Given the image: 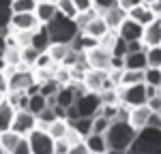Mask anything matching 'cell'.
<instances>
[{
    "mask_svg": "<svg viewBox=\"0 0 161 154\" xmlns=\"http://www.w3.org/2000/svg\"><path fill=\"white\" fill-rule=\"evenodd\" d=\"M137 135V128L131 126V122H120L114 120L110 124V128L105 131V141H108V150H123L127 152L129 146L133 143Z\"/></svg>",
    "mask_w": 161,
    "mask_h": 154,
    "instance_id": "obj_1",
    "label": "cell"
},
{
    "mask_svg": "<svg viewBox=\"0 0 161 154\" xmlns=\"http://www.w3.org/2000/svg\"><path fill=\"white\" fill-rule=\"evenodd\" d=\"M127 154H161V128H140Z\"/></svg>",
    "mask_w": 161,
    "mask_h": 154,
    "instance_id": "obj_2",
    "label": "cell"
},
{
    "mask_svg": "<svg viewBox=\"0 0 161 154\" xmlns=\"http://www.w3.org/2000/svg\"><path fill=\"white\" fill-rule=\"evenodd\" d=\"M45 26H47V32H50L52 43H67V45H71L73 38L80 34V28H77V24H75V19L62 15L60 11L56 13V17Z\"/></svg>",
    "mask_w": 161,
    "mask_h": 154,
    "instance_id": "obj_3",
    "label": "cell"
},
{
    "mask_svg": "<svg viewBox=\"0 0 161 154\" xmlns=\"http://www.w3.org/2000/svg\"><path fill=\"white\" fill-rule=\"evenodd\" d=\"M101 105H103V101H101V94L99 92H84V94H80V99L75 101V107L80 109V116L82 118H95L97 116V111L101 109Z\"/></svg>",
    "mask_w": 161,
    "mask_h": 154,
    "instance_id": "obj_4",
    "label": "cell"
},
{
    "mask_svg": "<svg viewBox=\"0 0 161 154\" xmlns=\"http://www.w3.org/2000/svg\"><path fill=\"white\" fill-rule=\"evenodd\" d=\"M28 141H30V148H32V154H54V143L56 139L52 137L47 131H32L28 135Z\"/></svg>",
    "mask_w": 161,
    "mask_h": 154,
    "instance_id": "obj_5",
    "label": "cell"
},
{
    "mask_svg": "<svg viewBox=\"0 0 161 154\" xmlns=\"http://www.w3.org/2000/svg\"><path fill=\"white\" fill-rule=\"evenodd\" d=\"M120 101L129 107H140L148 103V94H146V84H136V86H125L123 92L118 94Z\"/></svg>",
    "mask_w": 161,
    "mask_h": 154,
    "instance_id": "obj_6",
    "label": "cell"
},
{
    "mask_svg": "<svg viewBox=\"0 0 161 154\" xmlns=\"http://www.w3.org/2000/svg\"><path fill=\"white\" fill-rule=\"evenodd\" d=\"M35 124H37V116H32L28 109H19L15 111V120H13L11 131H15L17 135H30L35 131Z\"/></svg>",
    "mask_w": 161,
    "mask_h": 154,
    "instance_id": "obj_7",
    "label": "cell"
},
{
    "mask_svg": "<svg viewBox=\"0 0 161 154\" xmlns=\"http://www.w3.org/2000/svg\"><path fill=\"white\" fill-rule=\"evenodd\" d=\"M118 37H123L125 41H142L144 37V26L131 19V17H125L120 28H118Z\"/></svg>",
    "mask_w": 161,
    "mask_h": 154,
    "instance_id": "obj_8",
    "label": "cell"
},
{
    "mask_svg": "<svg viewBox=\"0 0 161 154\" xmlns=\"http://www.w3.org/2000/svg\"><path fill=\"white\" fill-rule=\"evenodd\" d=\"M84 81H86V88L90 90V92H101V90L112 88V79H108V71H97V69H92V71L84 77Z\"/></svg>",
    "mask_w": 161,
    "mask_h": 154,
    "instance_id": "obj_9",
    "label": "cell"
},
{
    "mask_svg": "<svg viewBox=\"0 0 161 154\" xmlns=\"http://www.w3.org/2000/svg\"><path fill=\"white\" fill-rule=\"evenodd\" d=\"M88 64L97 71H110L112 69V54L103 47H95L88 51Z\"/></svg>",
    "mask_w": 161,
    "mask_h": 154,
    "instance_id": "obj_10",
    "label": "cell"
},
{
    "mask_svg": "<svg viewBox=\"0 0 161 154\" xmlns=\"http://www.w3.org/2000/svg\"><path fill=\"white\" fill-rule=\"evenodd\" d=\"M127 17L140 22L142 26H148L157 19V13L153 11V7H148V4H137V7H131V9L127 11Z\"/></svg>",
    "mask_w": 161,
    "mask_h": 154,
    "instance_id": "obj_11",
    "label": "cell"
},
{
    "mask_svg": "<svg viewBox=\"0 0 161 154\" xmlns=\"http://www.w3.org/2000/svg\"><path fill=\"white\" fill-rule=\"evenodd\" d=\"M11 26L19 32H28V30H37L39 19L35 13H15L11 19Z\"/></svg>",
    "mask_w": 161,
    "mask_h": 154,
    "instance_id": "obj_12",
    "label": "cell"
},
{
    "mask_svg": "<svg viewBox=\"0 0 161 154\" xmlns=\"http://www.w3.org/2000/svg\"><path fill=\"white\" fill-rule=\"evenodd\" d=\"M39 54H45L50 51L52 47V38H50V32H47V26H39L37 30L32 32V43H30Z\"/></svg>",
    "mask_w": 161,
    "mask_h": 154,
    "instance_id": "obj_13",
    "label": "cell"
},
{
    "mask_svg": "<svg viewBox=\"0 0 161 154\" xmlns=\"http://www.w3.org/2000/svg\"><path fill=\"white\" fill-rule=\"evenodd\" d=\"M142 41H144L146 47H157V45H161V19L159 17L153 24L144 26V37H142Z\"/></svg>",
    "mask_w": 161,
    "mask_h": 154,
    "instance_id": "obj_14",
    "label": "cell"
},
{
    "mask_svg": "<svg viewBox=\"0 0 161 154\" xmlns=\"http://www.w3.org/2000/svg\"><path fill=\"white\" fill-rule=\"evenodd\" d=\"M32 86V75L26 73V71H15L9 77V90L11 92H24Z\"/></svg>",
    "mask_w": 161,
    "mask_h": 154,
    "instance_id": "obj_15",
    "label": "cell"
},
{
    "mask_svg": "<svg viewBox=\"0 0 161 154\" xmlns=\"http://www.w3.org/2000/svg\"><path fill=\"white\" fill-rule=\"evenodd\" d=\"M150 107L148 105H140V107H131V111H129V122H131V126H136L137 131L140 128H144L148 124V118H150Z\"/></svg>",
    "mask_w": 161,
    "mask_h": 154,
    "instance_id": "obj_16",
    "label": "cell"
},
{
    "mask_svg": "<svg viewBox=\"0 0 161 154\" xmlns=\"http://www.w3.org/2000/svg\"><path fill=\"white\" fill-rule=\"evenodd\" d=\"M125 69H127V71H146V69H148L146 49L136 51V54H127V56H125Z\"/></svg>",
    "mask_w": 161,
    "mask_h": 154,
    "instance_id": "obj_17",
    "label": "cell"
},
{
    "mask_svg": "<svg viewBox=\"0 0 161 154\" xmlns=\"http://www.w3.org/2000/svg\"><path fill=\"white\" fill-rule=\"evenodd\" d=\"M13 120H15V107L9 101L2 99V103H0V133L11 131Z\"/></svg>",
    "mask_w": 161,
    "mask_h": 154,
    "instance_id": "obj_18",
    "label": "cell"
},
{
    "mask_svg": "<svg viewBox=\"0 0 161 154\" xmlns=\"http://www.w3.org/2000/svg\"><path fill=\"white\" fill-rule=\"evenodd\" d=\"M125 17H127V13H125V9L118 4V2H116L112 9L103 11V19H105V24L110 26V28H120Z\"/></svg>",
    "mask_w": 161,
    "mask_h": 154,
    "instance_id": "obj_19",
    "label": "cell"
},
{
    "mask_svg": "<svg viewBox=\"0 0 161 154\" xmlns=\"http://www.w3.org/2000/svg\"><path fill=\"white\" fill-rule=\"evenodd\" d=\"M56 13H58V7L52 4V2H39L37 9H35V15H37V19L41 24H50L56 17Z\"/></svg>",
    "mask_w": 161,
    "mask_h": 154,
    "instance_id": "obj_20",
    "label": "cell"
},
{
    "mask_svg": "<svg viewBox=\"0 0 161 154\" xmlns=\"http://www.w3.org/2000/svg\"><path fill=\"white\" fill-rule=\"evenodd\" d=\"M108 32H110V26L105 24L103 17H92V22L86 26V34H90L95 38H103Z\"/></svg>",
    "mask_w": 161,
    "mask_h": 154,
    "instance_id": "obj_21",
    "label": "cell"
},
{
    "mask_svg": "<svg viewBox=\"0 0 161 154\" xmlns=\"http://www.w3.org/2000/svg\"><path fill=\"white\" fill-rule=\"evenodd\" d=\"M86 146L92 154H105L108 152V141H105V135H88L86 137Z\"/></svg>",
    "mask_w": 161,
    "mask_h": 154,
    "instance_id": "obj_22",
    "label": "cell"
},
{
    "mask_svg": "<svg viewBox=\"0 0 161 154\" xmlns=\"http://www.w3.org/2000/svg\"><path fill=\"white\" fill-rule=\"evenodd\" d=\"M13 15V0H0V30L11 26Z\"/></svg>",
    "mask_w": 161,
    "mask_h": 154,
    "instance_id": "obj_23",
    "label": "cell"
},
{
    "mask_svg": "<svg viewBox=\"0 0 161 154\" xmlns=\"http://www.w3.org/2000/svg\"><path fill=\"white\" fill-rule=\"evenodd\" d=\"M28 96H30V101H28V111L32 116H39L47 107V96H43L41 92H39V94H28Z\"/></svg>",
    "mask_w": 161,
    "mask_h": 154,
    "instance_id": "obj_24",
    "label": "cell"
},
{
    "mask_svg": "<svg viewBox=\"0 0 161 154\" xmlns=\"http://www.w3.org/2000/svg\"><path fill=\"white\" fill-rule=\"evenodd\" d=\"M75 90L73 88H60L58 94H56V105H60L64 109H69L71 105H75Z\"/></svg>",
    "mask_w": 161,
    "mask_h": 154,
    "instance_id": "obj_25",
    "label": "cell"
},
{
    "mask_svg": "<svg viewBox=\"0 0 161 154\" xmlns=\"http://www.w3.org/2000/svg\"><path fill=\"white\" fill-rule=\"evenodd\" d=\"M123 86H136V84H146V71H123Z\"/></svg>",
    "mask_w": 161,
    "mask_h": 154,
    "instance_id": "obj_26",
    "label": "cell"
},
{
    "mask_svg": "<svg viewBox=\"0 0 161 154\" xmlns=\"http://www.w3.org/2000/svg\"><path fill=\"white\" fill-rule=\"evenodd\" d=\"M22 135H17L15 131H7V133H0V146L7 150V152H13V148L19 143Z\"/></svg>",
    "mask_w": 161,
    "mask_h": 154,
    "instance_id": "obj_27",
    "label": "cell"
},
{
    "mask_svg": "<svg viewBox=\"0 0 161 154\" xmlns=\"http://www.w3.org/2000/svg\"><path fill=\"white\" fill-rule=\"evenodd\" d=\"M56 7H58V11H60L62 15H67V17H71V19H75V17L80 15V9H77V4H75L73 0H58Z\"/></svg>",
    "mask_w": 161,
    "mask_h": 154,
    "instance_id": "obj_28",
    "label": "cell"
},
{
    "mask_svg": "<svg viewBox=\"0 0 161 154\" xmlns=\"http://www.w3.org/2000/svg\"><path fill=\"white\" fill-rule=\"evenodd\" d=\"M69 51H71V47L67 45V43H52V47H50V54L52 56V60H62L64 62V58L69 56Z\"/></svg>",
    "mask_w": 161,
    "mask_h": 154,
    "instance_id": "obj_29",
    "label": "cell"
},
{
    "mask_svg": "<svg viewBox=\"0 0 161 154\" xmlns=\"http://www.w3.org/2000/svg\"><path fill=\"white\" fill-rule=\"evenodd\" d=\"M92 122H95V118H80L71 126H73L82 137H88V135H92Z\"/></svg>",
    "mask_w": 161,
    "mask_h": 154,
    "instance_id": "obj_30",
    "label": "cell"
},
{
    "mask_svg": "<svg viewBox=\"0 0 161 154\" xmlns=\"http://www.w3.org/2000/svg\"><path fill=\"white\" fill-rule=\"evenodd\" d=\"M39 0H13V13H35Z\"/></svg>",
    "mask_w": 161,
    "mask_h": 154,
    "instance_id": "obj_31",
    "label": "cell"
},
{
    "mask_svg": "<svg viewBox=\"0 0 161 154\" xmlns=\"http://www.w3.org/2000/svg\"><path fill=\"white\" fill-rule=\"evenodd\" d=\"M67 122L64 120H56V122H52L50 124V128H47V133H50L54 139H64L67 137Z\"/></svg>",
    "mask_w": 161,
    "mask_h": 154,
    "instance_id": "obj_32",
    "label": "cell"
},
{
    "mask_svg": "<svg viewBox=\"0 0 161 154\" xmlns=\"http://www.w3.org/2000/svg\"><path fill=\"white\" fill-rule=\"evenodd\" d=\"M146 58H148V66H153V69H161V45H157V47H148V49H146Z\"/></svg>",
    "mask_w": 161,
    "mask_h": 154,
    "instance_id": "obj_33",
    "label": "cell"
},
{
    "mask_svg": "<svg viewBox=\"0 0 161 154\" xmlns=\"http://www.w3.org/2000/svg\"><path fill=\"white\" fill-rule=\"evenodd\" d=\"M112 56H118V58H125L127 54H129V49H127V41H125L123 37L114 38V43H112V49H110Z\"/></svg>",
    "mask_w": 161,
    "mask_h": 154,
    "instance_id": "obj_34",
    "label": "cell"
},
{
    "mask_svg": "<svg viewBox=\"0 0 161 154\" xmlns=\"http://www.w3.org/2000/svg\"><path fill=\"white\" fill-rule=\"evenodd\" d=\"M146 84L161 90V69H153V66L146 69Z\"/></svg>",
    "mask_w": 161,
    "mask_h": 154,
    "instance_id": "obj_35",
    "label": "cell"
},
{
    "mask_svg": "<svg viewBox=\"0 0 161 154\" xmlns=\"http://www.w3.org/2000/svg\"><path fill=\"white\" fill-rule=\"evenodd\" d=\"M110 120L108 118H103V116H99V118H95V122H92V133L95 135H105V131L110 128Z\"/></svg>",
    "mask_w": 161,
    "mask_h": 154,
    "instance_id": "obj_36",
    "label": "cell"
},
{
    "mask_svg": "<svg viewBox=\"0 0 161 154\" xmlns=\"http://www.w3.org/2000/svg\"><path fill=\"white\" fill-rule=\"evenodd\" d=\"M39 56H41V54H39V51L35 49L32 45H28V47L22 51V60H24V62H28V64H37Z\"/></svg>",
    "mask_w": 161,
    "mask_h": 154,
    "instance_id": "obj_37",
    "label": "cell"
},
{
    "mask_svg": "<svg viewBox=\"0 0 161 154\" xmlns=\"http://www.w3.org/2000/svg\"><path fill=\"white\" fill-rule=\"evenodd\" d=\"M92 17H95V15H92V11L80 13V15L75 17V24H77V28H80V30H86V26L92 22Z\"/></svg>",
    "mask_w": 161,
    "mask_h": 154,
    "instance_id": "obj_38",
    "label": "cell"
},
{
    "mask_svg": "<svg viewBox=\"0 0 161 154\" xmlns=\"http://www.w3.org/2000/svg\"><path fill=\"white\" fill-rule=\"evenodd\" d=\"M11 154H32V148H30V141L22 137V139H19V143H17V146L13 148V152H11Z\"/></svg>",
    "mask_w": 161,
    "mask_h": 154,
    "instance_id": "obj_39",
    "label": "cell"
},
{
    "mask_svg": "<svg viewBox=\"0 0 161 154\" xmlns=\"http://www.w3.org/2000/svg\"><path fill=\"white\" fill-rule=\"evenodd\" d=\"M82 47H84V49H95V47H99V38H95V37H90V34H86V32H84V34H82Z\"/></svg>",
    "mask_w": 161,
    "mask_h": 154,
    "instance_id": "obj_40",
    "label": "cell"
},
{
    "mask_svg": "<svg viewBox=\"0 0 161 154\" xmlns=\"http://www.w3.org/2000/svg\"><path fill=\"white\" fill-rule=\"evenodd\" d=\"M58 84H56V81H45V84H43V86H41V94H43V96H50V94H58Z\"/></svg>",
    "mask_w": 161,
    "mask_h": 154,
    "instance_id": "obj_41",
    "label": "cell"
},
{
    "mask_svg": "<svg viewBox=\"0 0 161 154\" xmlns=\"http://www.w3.org/2000/svg\"><path fill=\"white\" fill-rule=\"evenodd\" d=\"M69 143H67V139H56V143H54V154H69Z\"/></svg>",
    "mask_w": 161,
    "mask_h": 154,
    "instance_id": "obj_42",
    "label": "cell"
},
{
    "mask_svg": "<svg viewBox=\"0 0 161 154\" xmlns=\"http://www.w3.org/2000/svg\"><path fill=\"white\" fill-rule=\"evenodd\" d=\"M116 92L114 90H103V94H101V101H103V105H116Z\"/></svg>",
    "mask_w": 161,
    "mask_h": 154,
    "instance_id": "obj_43",
    "label": "cell"
},
{
    "mask_svg": "<svg viewBox=\"0 0 161 154\" xmlns=\"http://www.w3.org/2000/svg\"><path fill=\"white\" fill-rule=\"evenodd\" d=\"M69 154H90V150H88V146H86V141L82 143H75V146H71L69 148Z\"/></svg>",
    "mask_w": 161,
    "mask_h": 154,
    "instance_id": "obj_44",
    "label": "cell"
},
{
    "mask_svg": "<svg viewBox=\"0 0 161 154\" xmlns=\"http://www.w3.org/2000/svg\"><path fill=\"white\" fill-rule=\"evenodd\" d=\"M146 105L150 107V111H159V114H161V92H159V94H155L153 99H148Z\"/></svg>",
    "mask_w": 161,
    "mask_h": 154,
    "instance_id": "obj_45",
    "label": "cell"
},
{
    "mask_svg": "<svg viewBox=\"0 0 161 154\" xmlns=\"http://www.w3.org/2000/svg\"><path fill=\"white\" fill-rule=\"evenodd\" d=\"M80 137H82V135H80V133H77L75 128H69V131H67V137H64V139H67V143H69V146H75V143H80Z\"/></svg>",
    "mask_w": 161,
    "mask_h": 154,
    "instance_id": "obj_46",
    "label": "cell"
},
{
    "mask_svg": "<svg viewBox=\"0 0 161 154\" xmlns=\"http://www.w3.org/2000/svg\"><path fill=\"white\" fill-rule=\"evenodd\" d=\"M116 2H118V0H92V4H95L97 9H101V11H108V9H112Z\"/></svg>",
    "mask_w": 161,
    "mask_h": 154,
    "instance_id": "obj_47",
    "label": "cell"
},
{
    "mask_svg": "<svg viewBox=\"0 0 161 154\" xmlns=\"http://www.w3.org/2000/svg\"><path fill=\"white\" fill-rule=\"evenodd\" d=\"M116 116H118V107H116V105H103V118L112 120V118H116Z\"/></svg>",
    "mask_w": 161,
    "mask_h": 154,
    "instance_id": "obj_48",
    "label": "cell"
},
{
    "mask_svg": "<svg viewBox=\"0 0 161 154\" xmlns=\"http://www.w3.org/2000/svg\"><path fill=\"white\" fill-rule=\"evenodd\" d=\"M146 126H153V128H161V114L159 111H153L148 118V124Z\"/></svg>",
    "mask_w": 161,
    "mask_h": 154,
    "instance_id": "obj_49",
    "label": "cell"
},
{
    "mask_svg": "<svg viewBox=\"0 0 161 154\" xmlns=\"http://www.w3.org/2000/svg\"><path fill=\"white\" fill-rule=\"evenodd\" d=\"M67 118H69V120H71V124H73V122H77V120H80V118H82V116H80V109H77V107H75V105H71V107H69V109H67Z\"/></svg>",
    "mask_w": 161,
    "mask_h": 154,
    "instance_id": "obj_50",
    "label": "cell"
},
{
    "mask_svg": "<svg viewBox=\"0 0 161 154\" xmlns=\"http://www.w3.org/2000/svg\"><path fill=\"white\" fill-rule=\"evenodd\" d=\"M73 2L77 4L80 13H86V11H90V7H92V0H73Z\"/></svg>",
    "mask_w": 161,
    "mask_h": 154,
    "instance_id": "obj_51",
    "label": "cell"
},
{
    "mask_svg": "<svg viewBox=\"0 0 161 154\" xmlns=\"http://www.w3.org/2000/svg\"><path fill=\"white\" fill-rule=\"evenodd\" d=\"M50 62H52V56L47 54V51H45V54H41V56H39V60H37V66H39V69H45V66H47Z\"/></svg>",
    "mask_w": 161,
    "mask_h": 154,
    "instance_id": "obj_52",
    "label": "cell"
},
{
    "mask_svg": "<svg viewBox=\"0 0 161 154\" xmlns=\"http://www.w3.org/2000/svg\"><path fill=\"white\" fill-rule=\"evenodd\" d=\"M4 58H7V62H17V60H19V54H17V51L15 49H7L4 51Z\"/></svg>",
    "mask_w": 161,
    "mask_h": 154,
    "instance_id": "obj_53",
    "label": "cell"
},
{
    "mask_svg": "<svg viewBox=\"0 0 161 154\" xmlns=\"http://www.w3.org/2000/svg\"><path fill=\"white\" fill-rule=\"evenodd\" d=\"M112 69H118V71H125V58H118V56H112Z\"/></svg>",
    "mask_w": 161,
    "mask_h": 154,
    "instance_id": "obj_54",
    "label": "cell"
},
{
    "mask_svg": "<svg viewBox=\"0 0 161 154\" xmlns=\"http://www.w3.org/2000/svg\"><path fill=\"white\" fill-rule=\"evenodd\" d=\"M118 4L123 7V9H131V7H137V4H142V0H118Z\"/></svg>",
    "mask_w": 161,
    "mask_h": 154,
    "instance_id": "obj_55",
    "label": "cell"
},
{
    "mask_svg": "<svg viewBox=\"0 0 161 154\" xmlns=\"http://www.w3.org/2000/svg\"><path fill=\"white\" fill-rule=\"evenodd\" d=\"M52 109H54V114H56V118H58V120H64V118H67V109H64V107H60V105H54Z\"/></svg>",
    "mask_w": 161,
    "mask_h": 154,
    "instance_id": "obj_56",
    "label": "cell"
},
{
    "mask_svg": "<svg viewBox=\"0 0 161 154\" xmlns=\"http://www.w3.org/2000/svg\"><path fill=\"white\" fill-rule=\"evenodd\" d=\"M7 90H9V79H7L4 73L0 71V94H2V92H7Z\"/></svg>",
    "mask_w": 161,
    "mask_h": 154,
    "instance_id": "obj_57",
    "label": "cell"
},
{
    "mask_svg": "<svg viewBox=\"0 0 161 154\" xmlns=\"http://www.w3.org/2000/svg\"><path fill=\"white\" fill-rule=\"evenodd\" d=\"M153 11L157 13V15H161V0H157V2L153 4Z\"/></svg>",
    "mask_w": 161,
    "mask_h": 154,
    "instance_id": "obj_58",
    "label": "cell"
},
{
    "mask_svg": "<svg viewBox=\"0 0 161 154\" xmlns=\"http://www.w3.org/2000/svg\"><path fill=\"white\" fill-rule=\"evenodd\" d=\"M155 2H157V0H142V4H148V7H153Z\"/></svg>",
    "mask_w": 161,
    "mask_h": 154,
    "instance_id": "obj_59",
    "label": "cell"
},
{
    "mask_svg": "<svg viewBox=\"0 0 161 154\" xmlns=\"http://www.w3.org/2000/svg\"><path fill=\"white\" fill-rule=\"evenodd\" d=\"M108 154H127V152H123V150H108Z\"/></svg>",
    "mask_w": 161,
    "mask_h": 154,
    "instance_id": "obj_60",
    "label": "cell"
},
{
    "mask_svg": "<svg viewBox=\"0 0 161 154\" xmlns=\"http://www.w3.org/2000/svg\"><path fill=\"white\" fill-rule=\"evenodd\" d=\"M39 2H52V4H56L58 0H39Z\"/></svg>",
    "mask_w": 161,
    "mask_h": 154,
    "instance_id": "obj_61",
    "label": "cell"
},
{
    "mask_svg": "<svg viewBox=\"0 0 161 154\" xmlns=\"http://www.w3.org/2000/svg\"><path fill=\"white\" fill-rule=\"evenodd\" d=\"M0 103H2V94H0Z\"/></svg>",
    "mask_w": 161,
    "mask_h": 154,
    "instance_id": "obj_62",
    "label": "cell"
},
{
    "mask_svg": "<svg viewBox=\"0 0 161 154\" xmlns=\"http://www.w3.org/2000/svg\"><path fill=\"white\" fill-rule=\"evenodd\" d=\"M105 154H108V152H105Z\"/></svg>",
    "mask_w": 161,
    "mask_h": 154,
    "instance_id": "obj_63",
    "label": "cell"
}]
</instances>
